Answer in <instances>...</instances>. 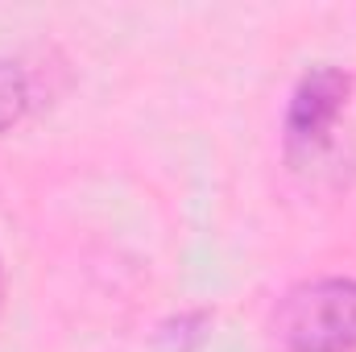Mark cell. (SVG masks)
<instances>
[{
    "mask_svg": "<svg viewBox=\"0 0 356 352\" xmlns=\"http://www.w3.org/2000/svg\"><path fill=\"white\" fill-rule=\"evenodd\" d=\"M0 311H4V262H0Z\"/></svg>",
    "mask_w": 356,
    "mask_h": 352,
    "instance_id": "obj_4",
    "label": "cell"
},
{
    "mask_svg": "<svg viewBox=\"0 0 356 352\" xmlns=\"http://www.w3.org/2000/svg\"><path fill=\"white\" fill-rule=\"evenodd\" d=\"M29 104H33V83H29L25 67L13 58H0V133L21 125Z\"/></svg>",
    "mask_w": 356,
    "mask_h": 352,
    "instance_id": "obj_3",
    "label": "cell"
},
{
    "mask_svg": "<svg viewBox=\"0 0 356 352\" xmlns=\"http://www.w3.org/2000/svg\"><path fill=\"white\" fill-rule=\"evenodd\" d=\"M282 352H356V278H311L273 311Z\"/></svg>",
    "mask_w": 356,
    "mask_h": 352,
    "instance_id": "obj_1",
    "label": "cell"
},
{
    "mask_svg": "<svg viewBox=\"0 0 356 352\" xmlns=\"http://www.w3.org/2000/svg\"><path fill=\"white\" fill-rule=\"evenodd\" d=\"M348 95H353V75L344 67H332V63L311 67L294 83L290 104H286V125H282L286 154L290 158L319 154L332 141V129H336L340 112L348 108Z\"/></svg>",
    "mask_w": 356,
    "mask_h": 352,
    "instance_id": "obj_2",
    "label": "cell"
}]
</instances>
